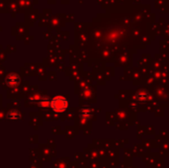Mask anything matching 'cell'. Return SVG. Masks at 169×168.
Segmentation results:
<instances>
[{"label":"cell","instance_id":"1","mask_svg":"<svg viewBox=\"0 0 169 168\" xmlns=\"http://www.w3.org/2000/svg\"><path fill=\"white\" fill-rule=\"evenodd\" d=\"M51 107L57 112H63L67 107V101L64 97H56L51 103Z\"/></svg>","mask_w":169,"mask_h":168}]
</instances>
